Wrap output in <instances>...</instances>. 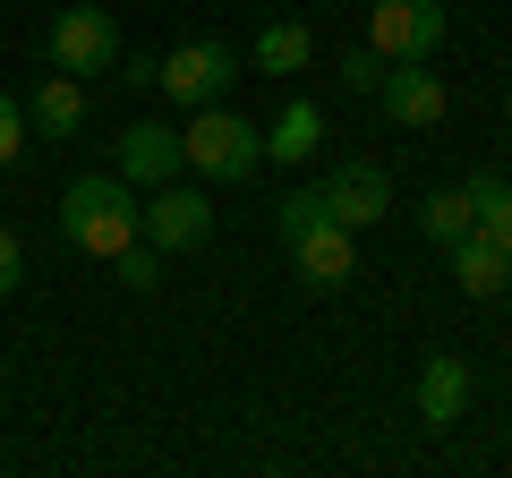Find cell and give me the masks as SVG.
<instances>
[{
	"mask_svg": "<svg viewBox=\"0 0 512 478\" xmlns=\"http://www.w3.org/2000/svg\"><path fill=\"white\" fill-rule=\"evenodd\" d=\"M60 239H69L77 257L111 265L137 239V197H128V180L111 171V180H69L60 188Z\"/></svg>",
	"mask_w": 512,
	"mask_h": 478,
	"instance_id": "cell-1",
	"label": "cell"
},
{
	"mask_svg": "<svg viewBox=\"0 0 512 478\" xmlns=\"http://www.w3.org/2000/svg\"><path fill=\"white\" fill-rule=\"evenodd\" d=\"M180 163L205 171V180H222V188H239L256 163H265V129L239 120V111H222V103H205L197 120H188V137H180Z\"/></svg>",
	"mask_w": 512,
	"mask_h": 478,
	"instance_id": "cell-2",
	"label": "cell"
},
{
	"mask_svg": "<svg viewBox=\"0 0 512 478\" xmlns=\"http://www.w3.org/2000/svg\"><path fill=\"white\" fill-rule=\"evenodd\" d=\"M43 52H52L60 77H111L120 69V26H111V9H94V0H77V9H60L52 35H43Z\"/></svg>",
	"mask_w": 512,
	"mask_h": 478,
	"instance_id": "cell-3",
	"label": "cell"
},
{
	"mask_svg": "<svg viewBox=\"0 0 512 478\" xmlns=\"http://www.w3.org/2000/svg\"><path fill=\"white\" fill-rule=\"evenodd\" d=\"M231 43H214V35H188V43H171L163 60H154V94H171V103H188V111H205V103H222V86H231Z\"/></svg>",
	"mask_w": 512,
	"mask_h": 478,
	"instance_id": "cell-4",
	"label": "cell"
},
{
	"mask_svg": "<svg viewBox=\"0 0 512 478\" xmlns=\"http://www.w3.org/2000/svg\"><path fill=\"white\" fill-rule=\"evenodd\" d=\"M205 231H214V205H205V188H154L146 205H137V239H146L154 257H180V248H205Z\"/></svg>",
	"mask_w": 512,
	"mask_h": 478,
	"instance_id": "cell-5",
	"label": "cell"
},
{
	"mask_svg": "<svg viewBox=\"0 0 512 478\" xmlns=\"http://www.w3.org/2000/svg\"><path fill=\"white\" fill-rule=\"evenodd\" d=\"M367 43H376L384 60H436L444 0H367Z\"/></svg>",
	"mask_w": 512,
	"mask_h": 478,
	"instance_id": "cell-6",
	"label": "cell"
},
{
	"mask_svg": "<svg viewBox=\"0 0 512 478\" xmlns=\"http://www.w3.org/2000/svg\"><path fill=\"white\" fill-rule=\"evenodd\" d=\"M282 248H291V274L308 282V291H342L350 265H359V231H350V222H333V214L308 222V231H291Z\"/></svg>",
	"mask_w": 512,
	"mask_h": 478,
	"instance_id": "cell-7",
	"label": "cell"
},
{
	"mask_svg": "<svg viewBox=\"0 0 512 478\" xmlns=\"http://www.w3.org/2000/svg\"><path fill=\"white\" fill-rule=\"evenodd\" d=\"M376 103H384V120H393V129H436L444 111H453V94H444V77L427 69V60H393V69H384V86H376Z\"/></svg>",
	"mask_w": 512,
	"mask_h": 478,
	"instance_id": "cell-8",
	"label": "cell"
},
{
	"mask_svg": "<svg viewBox=\"0 0 512 478\" xmlns=\"http://www.w3.org/2000/svg\"><path fill=\"white\" fill-rule=\"evenodd\" d=\"M111 171H120L128 188H163V180H180V129H163V120H137V129H120Z\"/></svg>",
	"mask_w": 512,
	"mask_h": 478,
	"instance_id": "cell-9",
	"label": "cell"
},
{
	"mask_svg": "<svg viewBox=\"0 0 512 478\" xmlns=\"http://www.w3.org/2000/svg\"><path fill=\"white\" fill-rule=\"evenodd\" d=\"M333 205V222H350V231H367V222L393 214V180H384V163H342L333 180H316Z\"/></svg>",
	"mask_w": 512,
	"mask_h": 478,
	"instance_id": "cell-10",
	"label": "cell"
},
{
	"mask_svg": "<svg viewBox=\"0 0 512 478\" xmlns=\"http://www.w3.org/2000/svg\"><path fill=\"white\" fill-rule=\"evenodd\" d=\"M419 419L427 427H461V419H470V359L436 350V359L419 368Z\"/></svg>",
	"mask_w": 512,
	"mask_h": 478,
	"instance_id": "cell-11",
	"label": "cell"
},
{
	"mask_svg": "<svg viewBox=\"0 0 512 478\" xmlns=\"http://www.w3.org/2000/svg\"><path fill=\"white\" fill-rule=\"evenodd\" d=\"M26 129H35V137H52V146H69V137L86 129V86L52 69L35 94H26Z\"/></svg>",
	"mask_w": 512,
	"mask_h": 478,
	"instance_id": "cell-12",
	"label": "cell"
},
{
	"mask_svg": "<svg viewBox=\"0 0 512 478\" xmlns=\"http://www.w3.org/2000/svg\"><path fill=\"white\" fill-rule=\"evenodd\" d=\"M444 257H453V282H461L470 299H495V291H512V257L495 248L487 231H461L453 248H444Z\"/></svg>",
	"mask_w": 512,
	"mask_h": 478,
	"instance_id": "cell-13",
	"label": "cell"
},
{
	"mask_svg": "<svg viewBox=\"0 0 512 478\" xmlns=\"http://www.w3.org/2000/svg\"><path fill=\"white\" fill-rule=\"evenodd\" d=\"M316 146H325V111H316L308 94H291V103L274 111V129H265V163H308Z\"/></svg>",
	"mask_w": 512,
	"mask_h": 478,
	"instance_id": "cell-14",
	"label": "cell"
},
{
	"mask_svg": "<svg viewBox=\"0 0 512 478\" xmlns=\"http://www.w3.org/2000/svg\"><path fill=\"white\" fill-rule=\"evenodd\" d=\"M461 197H470V231H487L495 248L512 257V180H504V171H470Z\"/></svg>",
	"mask_w": 512,
	"mask_h": 478,
	"instance_id": "cell-15",
	"label": "cell"
},
{
	"mask_svg": "<svg viewBox=\"0 0 512 478\" xmlns=\"http://www.w3.org/2000/svg\"><path fill=\"white\" fill-rule=\"evenodd\" d=\"M256 77H299V69H308V60H316V35H308V26H299V18H274V26H265V35H256Z\"/></svg>",
	"mask_w": 512,
	"mask_h": 478,
	"instance_id": "cell-16",
	"label": "cell"
},
{
	"mask_svg": "<svg viewBox=\"0 0 512 478\" xmlns=\"http://www.w3.org/2000/svg\"><path fill=\"white\" fill-rule=\"evenodd\" d=\"M419 231H427V248H453V239L470 231V197H461V188H436V197L419 205Z\"/></svg>",
	"mask_w": 512,
	"mask_h": 478,
	"instance_id": "cell-17",
	"label": "cell"
},
{
	"mask_svg": "<svg viewBox=\"0 0 512 478\" xmlns=\"http://www.w3.org/2000/svg\"><path fill=\"white\" fill-rule=\"evenodd\" d=\"M384 69H393V60H384V52H376L367 35L350 43V52H342V86H350V94H376V86H384Z\"/></svg>",
	"mask_w": 512,
	"mask_h": 478,
	"instance_id": "cell-18",
	"label": "cell"
},
{
	"mask_svg": "<svg viewBox=\"0 0 512 478\" xmlns=\"http://www.w3.org/2000/svg\"><path fill=\"white\" fill-rule=\"evenodd\" d=\"M325 214H333V205H325V188H291V197L274 205V222H282V239H291V231H308V222H325Z\"/></svg>",
	"mask_w": 512,
	"mask_h": 478,
	"instance_id": "cell-19",
	"label": "cell"
},
{
	"mask_svg": "<svg viewBox=\"0 0 512 478\" xmlns=\"http://www.w3.org/2000/svg\"><path fill=\"white\" fill-rule=\"evenodd\" d=\"M18 154H26V103H18V94H0V171L18 163Z\"/></svg>",
	"mask_w": 512,
	"mask_h": 478,
	"instance_id": "cell-20",
	"label": "cell"
},
{
	"mask_svg": "<svg viewBox=\"0 0 512 478\" xmlns=\"http://www.w3.org/2000/svg\"><path fill=\"white\" fill-rule=\"evenodd\" d=\"M26 282V248H18V231H0V299Z\"/></svg>",
	"mask_w": 512,
	"mask_h": 478,
	"instance_id": "cell-21",
	"label": "cell"
},
{
	"mask_svg": "<svg viewBox=\"0 0 512 478\" xmlns=\"http://www.w3.org/2000/svg\"><path fill=\"white\" fill-rule=\"evenodd\" d=\"M504 111H512V77H504Z\"/></svg>",
	"mask_w": 512,
	"mask_h": 478,
	"instance_id": "cell-22",
	"label": "cell"
}]
</instances>
